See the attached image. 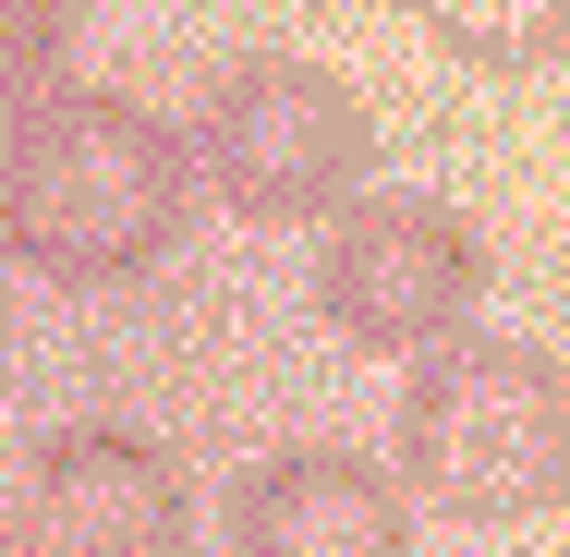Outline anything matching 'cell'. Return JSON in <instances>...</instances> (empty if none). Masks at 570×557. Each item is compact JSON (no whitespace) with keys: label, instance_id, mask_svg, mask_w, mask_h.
<instances>
[{"label":"cell","instance_id":"cell-1","mask_svg":"<svg viewBox=\"0 0 570 557\" xmlns=\"http://www.w3.org/2000/svg\"><path fill=\"white\" fill-rule=\"evenodd\" d=\"M195 219V146L110 86H49L0 121V242L73 291L146 279Z\"/></svg>","mask_w":570,"mask_h":557},{"label":"cell","instance_id":"cell-2","mask_svg":"<svg viewBox=\"0 0 570 557\" xmlns=\"http://www.w3.org/2000/svg\"><path fill=\"white\" fill-rule=\"evenodd\" d=\"M389 485L450 521H534L570 497V364L534 339H450L401 376Z\"/></svg>","mask_w":570,"mask_h":557},{"label":"cell","instance_id":"cell-3","mask_svg":"<svg viewBox=\"0 0 570 557\" xmlns=\"http://www.w3.org/2000/svg\"><path fill=\"white\" fill-rule=\"evenodd\" d=\"M195 170L230 219L292 230V219H341L376 170V121L328 61H292V49H255L230 61L219 86L195 98Z\"/></svg>","mask_w":570,"mask_h":557},{"label":"cell","instance_id":"cell-4","mask_svg":"<svg viewBox=\"0 0 570 557\" xmlns=\"http://www.w3.org/2000/svg\"><path fill=\"white\" fill-rule=\"evenodd\" d=\"M485 230L438 195H352L316 242V316L364 351H450L485 304Z\"/></svg>","mask_w":570,"mask_h":557},{"label":"cell","instance_id":"cell-5","mask_svg":"<svg viewBox=\"0 0 570 557\" xmlns=\"http://www.w3.org/2000/svg\"><path fill=\"white\" fill-rule=\"evenodd\" d=\"M12 557H195V485L146 437H37L12 485Z\"/></svg>","mask_w":570,"mask_h":557},{"label":"cell","instance_id":"cell-6","mask_svg":"<svg viewBox=\"0 0 570 557\" xmlns=\"http://www.w3.org/2000/svg\"><path fill=\"white\" fill-rule=\"evenodd\" d=\"M230 557H413V497L364 448H267L230 485Z\"/></svg>","mask_w":570,"mask_h":557},{"label":"cell","instance_id":"cell-7","mask_svg":"<svg viewBox=\"0 0 570 557\" xmlns=\"http://www.w3.org/2000/svg\"><path fill=\"white\" fill-rule=\"evenodd\" d=\"M413 24L473 73H547L570 49V0H413Z\"/></svg>","mask_w":570,"mask_h":557},{"label":"cell","instance_id":"cell-8","mask_svg":"<svg viewBox=\"0 0 570 557\" xmlns=\"http://www.w3.org/2000/svg\"><path fill=\"white\" fill-rule=\"evenodd\" d=\"M73 61V0H0V121L37 110Z\"/></svg>","mask_w":570,"mask_h":557},{"label":"cell","instance_id":"cell-9","mask_svg":"<svg viewBox=\"0 0 570 557\" xmlns=\"http://www.w3.org/2000/svg\"><path fill=\"white\" fill-rule=\"evenodd\" d=\"M0 557H12V509H0Z\"/></svg>","mask_w":570,"mask_h":557},{"label":"cell","instance_id":"cell-10","mask_svg":"<svg viewBox=\"0 0 570 557\" xmlns=\"http://www.w3.org/2000/svg\"><path fill=\"white\" fill-rule=\"evenodd\" d=\"M0 339H12V316H0Z\"/></svg>","mask_w":570,"mask_h":557}]
</instances>
